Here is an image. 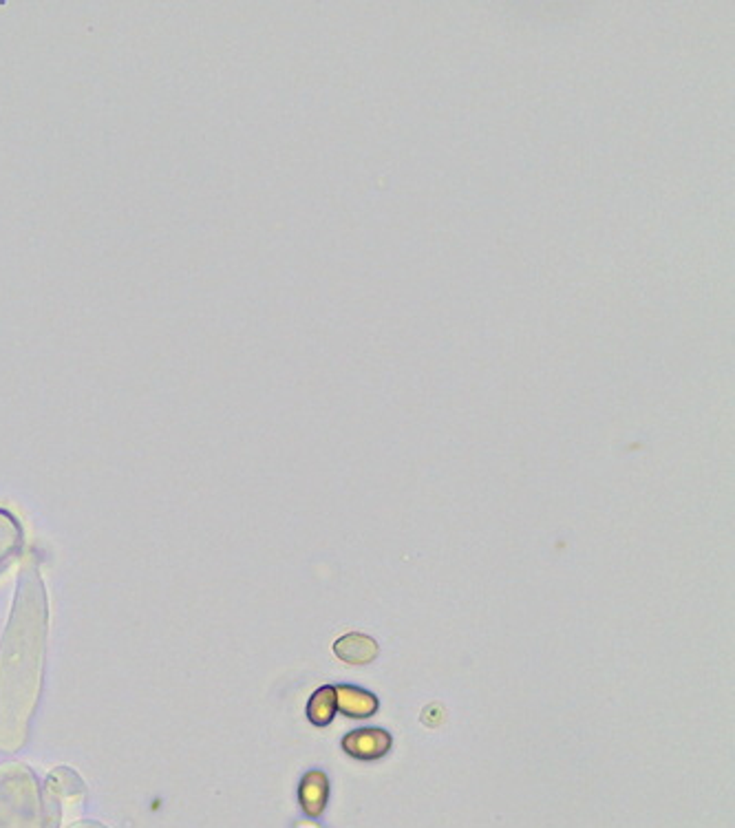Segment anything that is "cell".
Here are the masks:
<instances>
[{
  "label": "cell",
  "instance_id": "1",
  "mask_svg": "<svg viewBox=\"0 0 735 828\" xmlns=\"http://www.w3.org/2000/svg\"><path fill=\"white\" fill-rule=\"evenodd\" d=\"M343 751L352 758L363 762H373L384 758L392 751L393 738L387 729L380 727H363L349 731L343 738Z\"/></svg>",
  "mask_w": 735,
  "mask_h": 828
},
{
  "label": "cell",
  "instance_id": "2",
  "mask_svg": "<svg viewBox=\"0 0 735 828\" xmlns=\"http://www.w3.org/2000/svg\"><path fill=\"white\" fill-rule=\"evenodd\" d=\"M334 654L347 665H369L378 658V641L369 634L347 632L334 643Z\"/></svg>",
  "mask_w": 735,
  "mask_h": 828
},
{
  "label": "cell",
  "instance_id": "3",
  "mask_svg": "<svg viewBox=\"0 0 735 828\" xmlns=\"http://www.w3.org/2000/svg\"><path fill=\"white\" fill-rule=\"evenodd\" d=\"M336 703L338 711L347 716V718L364 720L372 718L380 707L378 696H373L367 689L356 687V685H338L336 687Z\"/></svg>",
  "mask_w": 735,
  "mask_h": 828
},
{
  "label": "cell",
  "instance_id": "4",
  "mask_svg": "<svg viewBox=\"0 0 735 828\" xmlns=\"http://www.w3.org/2000/svg\"><path fill=\"white\" fill-rule=\"evenodd\" d=\"M329 795V782L323 771H309L301 782V804L307 815L316 817L325 811Z\"/></svg>",
  "mask_w": 735,
  "mask_h": 828
},
{
  "label": "cell",
  "instance_id": "5",
  "mask_svg": "<svg viewBox=\"0 0 735 828\" xmlns=\"http://www.w3.org/2000/svg\"><path fill=\"white\" fill-rule=\"evenodd\" d=\"M338 714L336 685H323L312 694L307 703V718L314 727H327Z\"/></svg>",
  "mask_w": 735,
  "mask_h": 828
}]
</instances>
